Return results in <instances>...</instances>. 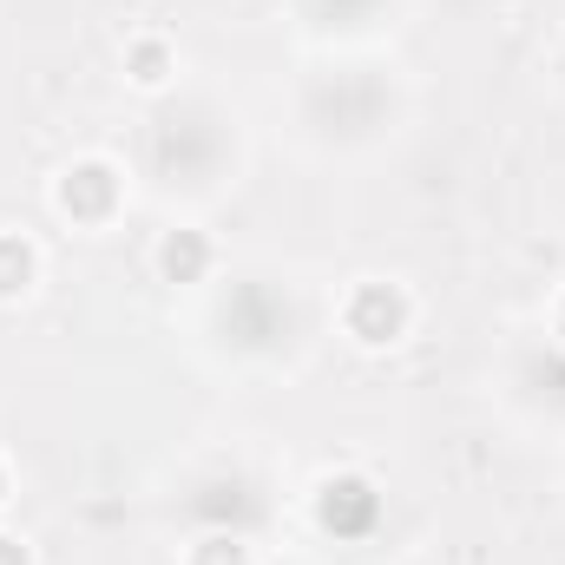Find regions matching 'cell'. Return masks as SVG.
Here are the masks:
<instances>
[{
    "label": "cell",
    "instance_id": "obj_1",
    "mask_svg": "<svg viewBox=\"0 0 565 565\" xmlns=\"http://www.w3.org/2000/svg\"><path fill=\"white\" fill-rule=\"evenodd\" d=\"M316 526L335 540H369L382 526V493L369 473H329L316 487Z\"/></svg>",
    "mask_w": 565,
    "mask_h": 565
},
{
    "label": "cell",
    "instance_id": "obj_2",
    "mask_svg": "<svg viewBox=\"0 0 565 565\" xmlns=\"http://www.w3.org/2000/svg\"><path fill=\"white\" fill-rule=\"evenodd\" d=\"M408 296L395 289V282H355L349 289V302H342V329L362 342V349H388V342H402L408 335Z\"/></svg>",
    "mask_w": 565,
    "mask_h": 565
},
{
    "label": "cell",
    "instance_id": "obj_3",
    "mask_svg": "<svg viewBox=\"0 0 565 565\" xmlns=\"http://www.w3.org/2000/svg\"><path fill=\"white\" fill-rule=\"evenodd\" d=\"M60 211L73 224H106L119 211V171L106 158H79L66 178H60Z\"/></svg>",
    "mask_w": 565,
    "mask_h": 565
},
{
    "label": "cell",
    "instance_id": "obj_4",
    "mask_svg": "<svg viewBox=\"0 0 565 565\" xmlns=\"http://www.w3.org/2000/svg\"><path fill=\"white\" fill-rule=\"evenodd\" d=\"M211 257H217V250H211L204 231H191V224H184V231H164V244H158V277L164 282H204L211 277Z\"/></svg>",
    "mask_w": 565,
    "mask_h": 565
},
{
    "label": "cell",
    "instance_id": "obj_5",
    "mask_svg": "<svg viewBox=\"0 0 565 565\" xmlns=\"http://www.w3.org/2000/svg\"><path fill=\"white\" fill-rule=\"evenodd\" d=\"M40 277V257H33V244L26 237H0V302H13V296H26Z\"/></svg>",
    "mask_w": 565,
    "mask_h": 565
},
{
    "label": "cell",
    "instance_id": "obj_6",
    "mask_svg": "<svg viewBox=\"0 0 565 565\" xmlns=\"http://www.w3.org/2000/svg\"><path fill=\"white\" fill-rule=\"evenodd\" d=\"M126 73H132V86L158 93V86L171 79V46H164V40H151V33L132 40V46H126Z\"/></svg>",
    "mask_w": 565,
    "mask_h": 565
},
{
    "label": "cell",
    "instance_id": "obj_7",
    "mask_svg": "<svg viewBox=\"0 0 565 565\" xmlns=\"http://www.w3.org/2000/svg\"><path fill=\"white\" fill-rule=\"evenodd\" d=\"M184 565H250V546H244V533H204Z\"/></svg>",
    "mask_w": 565,
    "mask_h": 565
},
{
    "label": "cell",
    "instance_id": "obj_8",
    "mask_svg": "<svg viewBox=\"0 0 565 565\" xmlns=\"http://www.w3.org/2000/svg\"><path fill=\"white\" fill-rule=\"evenodd\" d=\"M0 565H33V553H26L13 533H0Z\"/></svg>",
    "mask_w": 565,
    "mask_h": 565
},
{
    "label": "cell",
    "instance_id": "obj_9",
    "mask_svg": "<svg viewBox=\"0 0 565 565\" xmlns=\"http://www.w3.org/2000/svg\"><path fill=\"white\" fill-rule=\"evenodd\" d=\"M553 329H559V349H565V302H559V316H553Z\"/></svg>",
    "mask_w": 565,
    "mask_h": 565
},
{
    "label": "cell",
    "instance_id": "obj_10",
    "mask_svg": "<svg viewBox=\"0 0 565 565\" xmlns=\"http://www.w3.org/2000/svg\"><path fill=\"white\" fill-rule=\"evenodd\" d=\"M0 500H7V473H0Z\"/></svg>",
    "mask_w": 565,
    "mask_h": 565
}]
</instances>
